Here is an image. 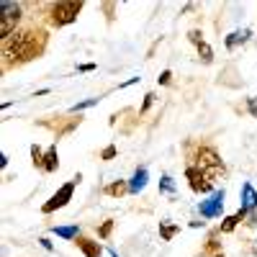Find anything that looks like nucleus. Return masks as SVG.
<instances>
[{
	"label": "nucleus",
	"instance_id": "nucleus-4",
	"mask_svg": "<svg viewBox=\"0 0 257 257\" xmlns=\"http://www.w3.org/2000/svg\"><path fill=\"white\" fill-rule=\"evenodd\" d=\"M18 21H21V6L3 0V3H0V36H3V41L16 34Z\"/></svg>",
	"mask_w": 257,
	"mask_h": 257
},
{
	"label": "nucleus",
	"instance_id": "nucleus-3",
	"mask_svg": "<svg viewBox=\"0 0 257 257\" xmlns=\"http://www.w3.org/2000/svg\"><path fill=\"white\" fill-rule=\"evenodd\" d=\"M82 11V3L77 0H67V3H52L49 6V21H52V26H67L72 24V21L77 18V13Z\"/></svg>",
	"mask_w": 257,
	"mask_h": 257
},
{
	"label": "nucleus",
	"instance_id": "nucleus-1",
	"mask_svg": "<svg viewBox=\"0 0 257 257\" xmlns=\"http://www.w3.org/2000/svg\"><path fill=\"white\" fill-rule=\"evenodd\" d=\"M47 31L41 26H26V29H18L11 39L3 41V57H6V70L8 67H18V64H26L36 57L44 54L47 49Z\"/></svg>",
	"mask_w": 257,
	"mask_h": 257
},
{
	"label": "nucleus",
	"instance_id": "nucleus-12",
	"mask_svg": "<svg viewBox=\"0 0 257 257\" xmlns=\"http://www.w3.org/2000/svg\"><path fill=\"white\" fill-rule=\"evenodd\" d=\"M239 219H244V211H239L237 216H231V219H226V224H224L221 229H224V231H231L234 226H237V221H239Z\"/></svg>",
	"mask_w": 257,
	"mask_h": 257
},
{
	"label": "nucleus",
	"instance_id": "nucleus-13",
	"mask_svg": "<svg viewBox=\"0 0 257 257\" xmlns=\"http://www.w3.org/2000/svg\"><path fill=\"white\" fill-rule=\"evenodd\" d=\"M57 234L59 237H75L77 239V226H62V229H57Z\"/></svg>",
	"mask_w": 257,
	"mask_h": 257
},
{
	"label": "nucleus",
	"instance_id": "nucleus-8",
	"mask_svg": "<svg viewBox=\"0 0 257 257\" xmlns=\"http://www.w3.org/2000/svg\"><path fill=\"white\" fill-rule=\"evenodd\" d=\"M75 244L82 249V254H85V257H100V252H103V249H100V244H98L95 239H88V237H77V239H75Z\"/></svg>",
	"mask_w": 257,
	"mask_h": 257
},
{
	"label": "nucleus",
	"instance_id": "nucleus-9",
	"mask_svg": "<svg viewBox=\"0 0 257 257\" xmlns=\"http://www.w3.org/2000/svg\"><path fill=\"white\" fill-rule=\"evenodd\" d=\"M57 165H59V160H57V147H49L47 157H41V165H39V167L44 170V173H54Z\"/></svg>",
	"mask_w": 257,
	"mask_h": 257
},
{
	"label": "nucleus",
	"instance_id": "nucleus-11",
	"mask_svg": "<svg viewBox=\"0 0 257 257\" xmlns=\"http://www.w3.org/2000/svg\"><path fill=\"white\" fill-rule=\"evenodd\" d=\"M244 198H247V201H244V208H252V206L257 203V196H254L252 185H244ZM244 208H242V211H244Z\"/></svg>",
	"mask_w": 257,
	"mask_h": 257
},
{
	"label": "nucleus",
	"instance_id": "nucleus-14",
	"mask_svg": "<svg viewBox=\"0 0 257 257\" xmlns=\"http://www.w3.org/2000/svg\"><path fill=\"white\" fill-rule=\"evenodd\" d=\"M123 190H126V185H123V183H116V185H111V188H108L111 196H121Z\"/></svg>",
	"mask_w": 257,
	"mask_h": 257
},
{
	"label": "nucleus",
	"instance_id": "nucleus-16",
	"mask_svg": "<svg viewBox=\"0 0 257 257\" xmlns=\"http://www.w3.org/2000/svg\"><path fill=\"white\" fill-rule=\"evenodd\" d=\"M113 152H116V149H113V147H108V149H105V152H103V157L108 160V157H113Z\"/></svg>",
	"mask_w": 257,
	"mask_h": 257
},
{
	"label": "nucleus",
	"instance_id": "nucleus-10",
	"mask_svg": "<svg viewBox=\"0 0 257 257\" xmlns=\"http://www.w3.org/2000/svg\"><path fill=\"white\" fill-rule=\"evenodd\" d=\"M147 185V170H137V175H134V180H132V185H128V190H142Z\"/></svg>",
	"mask_w": 257,
	"mask_h": 257
},
{
	"label": "nucleus",
	"instance_id": "nucleus-2",
	"mask_svg": "<svg viewBox=\"0 0 257 257\" xmlns=\"http://www.w3.org/2000/svg\"><path fill=\"white\" fill-rule=\"evenodd\" d=\"M196 167L203 170L206 175H211L213 180L226 173L224 162H221V157L216 155V149H213V147H198V152H196Z\"/></svg>",
	"mask_w": 257,
	"mask_h": 257
},
{
	"label": "nucleus",
	"instance_id": "nucleus-15",
	"mask_svg": "<svg viewBox=\"0 0 257 257\" xmlns=\"http://www.w3.org/2000/svg\"><path fill=\"white\" fill-rule=\"evenodd\" d=\"M111 226H113V221H105V224H103V229H100V237H108Z\"/></svg>",
	"mask_w": 257,
	"mask_h": 257
},
{
	"label": "nucleus",
	"instance_id": "nucleus-7",
	"mask_svg": "<svg viewBox=\"0 0 257 257\" xmlns=\"http://www.w3.org/2000/svg\"><path fill=\"white\" fill-rule=\"evenodd\" d=\"M221 208H224V193L221 190L213 193L208 201H201V213L203 216H219Z\"/></svg>",
	"mask_w": 257,
	"mask_h": 257
},
{
	"label": "nucleus",
	"instance_id": "nucleus-6",
	"mask_svg": "<svg viewBox=\"0 0 257 257\" xmlns=\"http://www.w3.org/2000/svg\"><path fill=\"white\" fill-rule=\"evenodd\" d=\"M77 180L80 178H75V180H70L67 185H64L59 193H54V196H52V201L49 203H44V206H41V211H44V213H52L54 208H62L64 203H67L70 198H72V190H75V185H77Z\"/></svg>",
	"mask_w": 257,
	"mask_h": 257
},
{
	"label": "nucleus",
	"instance_id": "nucleus-5",
	"mask_svg": "<svg viewBox=\"0 0 257 257\" xmlns=\"http://www.w3.org/2000/svg\"><path fill=\"white\" fill-rule=\"evenodd\" d=\"M185 178H188L193 193H208V190L213 188V183H216L211 175H206L203 170H198L196 165H188V167H185Z\"/></svg>",
	"mask_w": 257,
	"mask_h": 257
}]
</instances>
